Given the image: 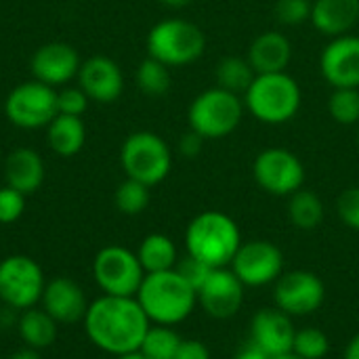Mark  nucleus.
I'll list each match as a JSON object with an SVG mask.
<instances>
[{"label":"nucleus","mask_w":359,"mask_h":359,"mask_svg":"<svg viewBox=\"0 0 359 359\" xmlns=\"http://www.w3.org/2000/svg\"><path fill=\"white\" fill-rule=\"evenodd\" d=\"M84 330L88 341L114 358L139 351L151 322L135 297L101 294L88 303L84 316Z\"/></svg>","instance_id":"nucleus-1"},{"label":"nucleus","mask_w":359,"mask_h":359,"mask_svg":"<svg viewBox=\"0 0 359 359\" xmlns=\"http://www.w3.org/2000/svg\"><path fill=\"white\" fill-rule=\"evenodd\" d=\"M135 299L149 322L160 326H177L185 322L198 305V292L179 276L177 269L145 273Z\"/></svg>","instance_id":"nucleus-2"},{"label":"nucleus","mask_w":359,"mask_h":359,"mask_svg":"<svg viewBox=\"0 0 359 359\" xmlns=\"http://www.w3.org/2000/svg\"><path fill=\"white\" fill-rule=\"evenodd\" d=\"M240 246L242 231L238 223L219 210H204L196 215L185 229L187 255L200 259L212 269L229 267Z\"/></svg>","instance_id":"nucleus-3"},{"label":"nucleus","mask_w":359,"mask_h":359,"mask_svg":"<svg viewBox=\"0 0 359 359\" xmlns=\"http://www.w3.org/2000/svg\"><path fill=\"white\" fill-rule=\"evenodd\" d=\"M301 86L286 74H257L250 88L244 93V107L263 124H286L301 107Z\"/></svg>","instance_id":"nucleus-4"},{"label":"nucleus","mask_w":359,"mask_h":359,"mask_svg":"<svg viewBox=\"0 0 359 359\" xmlns=\"http://www.w3.org/2000/svg\"><path fill=\"white\" fill-rule=\"evenodd\" d=\"M206 36L187 19H164L147 34V55L168 67H181L204 55Z\"/></svg>","instance_id":"nucleus-5"},{"label":"nucleus","mask_w":359,"mask_h":359,"mask_svg":"<svg viewBox=\"0 0 359 359\" xmlns=\"http://www.w3.org/2000/svg\"><path fill=\"white\" fill-rule=\"evenodd\" d=\"M244 118V101L225 88H208L200 93L187 111L189 128L206 141L229 137Z\"/></svg>","instance_id":"nucleus-6"},{"label":"nucleus","mask_w":359,"mask_h":359,"mask_svg":"<svg viewBox=\"0 0 359 359\" xmlns=\"http://www.w3.org/2000/svg\"><path fill=\"white\" fill-rule=\"evenodd\" d=\"M120 164L126 179H135L147 187H154L168 177L172 154L160 135L151 130H137L122 143Z\"/></svg>","instance_id":"nucleus-7"},{"label":"nucleus","mask_w":359,"mask_h":359,"mask_svg":"<svg viewBox=\"0 0 359 359\" xmlns=\"http://www.w3.org/2000/svg\"><path fill=\"white\" fill-rule=\"evenodd\" d=\"M93 278L103 294L109 297H137L145 271L137 252L124 246H105L95 255Z\"/></svg>","instance_id":"nucleus-8"},{"label":"nucleus","mask_w":359,"mask_h":359,"mask_svg":"<svg viewBox=\"0 0 359 359\" xmlns=\"http://www.w3.org/2000/svg\"><path fill=\"white\" fill-rule=\"evenodd\" d=\"M46 288L42 267L27 255H11L0 261V301L15 311L36 307Z\"/></svg>","instance_id":"nucleus-9"},{"label":"nucleus","mask_w":359,"mask_h":359,"mask_svg":"<svg viewBox=\"0 0 359 359\" xmlns=\"http://www.w3.org/2000/svg\"><path fill=\"white\" fill-rule=\"evenodd\" d=\"M4 114L11 124L19 128H42L53 122L57 111V90L38 80L15 86L6 101Z\"/></svg>","instance_id":"nucleus-10"},{"label":"nucleus","mask_w":359,"mask_h":359,"mask_svg":"<svg viewBox=\"0 0 359 359\" xmlns=\"http://www.w3.org/2000/svg\"><path fill=\"white\" fill-rule=\"evenodd\" d=\"M252 177L271 196H292L305 183V166L286 147H267L252 162Z\"/></svg>","instance_id":"nucleus-11"},{"label":"nucleus","mask_w":359,"mask_h":359,"mask_svg":"<svg viewBox=\"0 0 359 359\" xmlns=\"http://www.w3.org/2000/svg\"><path fill=\"white\" fill-rule=\"evenodd\" d=\"M326 301V286L322 278L307 269L282 273L273 284V303L290 318L316 313Z\"/></svg>","instance_id":"nucleus-12"},{"label":"nucleus","mask_w":359,"mask_h":359,"mask_svg":"<svg viewBox=\"0 0 359 359\" xmlns=\"http://www.w3.org/2000/svg\"><path fill=\"white\" fill-rule=\"evenodd\" d=\"M229 269L248 288H261L276 284L284 273V255L269 240L242 242Z\"/></svg>","instance_id":"nucleus-13"},{"label":"nucleus","mask_w":359,"mask_h":359,"mask_svg":"<svg viewBox=\"0 0 359 359\" xmlns=\"http://www.w3.org/2000/svg\"><path fill=\"white\" fill-rule=\"evenodd\" d=\"M320 72L332 88H359V36L332 38L320 55Z\"/></svg>","instance_id":"nucleus-14"},{"label":"nucleus","mask_w":359,"mask_h":359,"mask_svg":"<svg viewBox=\"0 0 359 359\" xmlns=\"http://www.w3.org/2000/svg\"><path fill=\"white\" fill-rule=\"evenodd\" d=\"M244 284L229 267L212 269L208 280L198 290V303L217 320L233 318L244 305Z\"/></svg>","instance_id":"nucleus-15"},{"label":"nucleus","mask_w":359,"mask_h":359,"mask_svg":"<svg viewBox=\"0 0 359 359\" xmlns=\"http://www.w3.org/2000/svg\"><path fill=\"white\" fill-rule=\"evenodd\" d=\"M294 334L297 328L288 313L278 307H265L252 316L248 341L263 349L269 358H276L292 351Z\"/></svg>","instance_id":"nucleus-16"},{"label":"nucleus","mask_w":359,"mask_h":359,"mask_svg":"<svg viewBox=\"0 0 359 359\" xmlns=\"http://www.w3.org/2000/svg\"><path fill=\"white\" fill-rule=\"evenodd\" d=\"M80 57L78 50L65 42H48L42 44L29 61L34 80L48 84L53 88L63 86L72 78L78 76L80 69Z\"/></svg>","instance_id":"nucleus-17"},{"label":"nucleus","mask_w":359,"mask_h":359,"mask_svg":"<svg viewBox=\"0 0 359 359\" xmlns=\"http://www.w3.org/2000/svg\"><path fill=\"white\" fill-rule=\"evenodd\" d=\"M78 86L90 101L114 103L124 90V76L120 65L103 55L86 59L78 69Z\"/></svg>","instance_id":"nucleus-18"},{"label":"nucleus","mask_w":359,"mask_h":359,"mask_svg":"<svg viewBox=\"0 0 359 359\" xmlns=\"http://www.w3.org/2000/svg\"><path fill=\"white\" fill-rule=\"evenodd\" d=\"M40 307L57 324H76L84 320L88 301L82 286L72 278H53L50 282H46Z\"/></svg>","instance_id":"nucleus-19"},{"label":"nucleus","mask_w":359,"mask_h":359,"mask_svg":"<svg viewBox=\"0 0 359 359\" xmlns=\"http://www.w3.org/2000/svg\"><path fill=\"white\" fill-rule=\"evenodd\" d=\"M246 59L257 74L286 72L292 61V42L288 40V36L276 29H267L252 40Z\"/></svg>","instance_id":"nucleus-20"},{"label":"nucleus","mask_w":359,"mask_h":359,"mask_svg":"<svg viewBox=\"0 0 359 359\" xmlns=\"http://www.w3.org/2000/svg\"><path fill=\"white\" fill-rule=\"evenodd\" d=\"M309 21L328 38L349 34L359 21V0H313Z\"/></svg>","instance_id":"nucleus-21"},{"label":"nucleus","mask_w":359,"mask_h":359,"mask_svg":"<svg viewBox=\"0 0 359 359\" xmlns=\"http://www.w3.org/2000/svg\"><path fill=\"white\" fill-rule=\"evenodd\" d=\"M4 179L6 185L21 191L34 194L44 181V162L38 151L29 147H19L8 154L4 162Z\"/></svg>","instance_id":"nucleus-22"},{"label":"nucleus","mask_w":359,"mask_h":359,"mask_svg":"<svg viewBox=\"0 0 359 359\" xmlns=\"http://www.w3.org/2000/svg\"><path fill=\"white\" fill-rule=\"evenodd\" d=\"M84 141H86V126L78 116L57 114L53 122L46 126V143L61 158L76 156L82 149Z\"/></svg>","instance_id":"nucleus-23"},{"label":"nucleus","mask_w":359,"mask_h":359,"mask_svg":"<svg viewBox=\"0 0 359 359\" xmlns=\"http://www.w3.org/2000/svg\"><path fill=\"white\" fill-rule=\"evenodd\" d=\"M17 332L25 347L29 349H46L57 339V322L42 309V307H29L21 311L17 320Z\"/></svg>","instance_id":"nucleus-24"},{"label":"nucleus","mask_w":359,"mask_h":359,"mask_svg":"<svg viewBox=\"0 0 359 359\" xmlns=\"http://www.w3.org/2000/svg\"><path fill=\"white\" fill-rule=\"evenodd\" d=\"M139 263L145 273H160L170 271L177 267L179 255L175 242L164 233H149L137 248Z\"/></svg>","instance_id":"nucleus-25"},{"label":"nucleus","mask_w":359,"mask_h":359,"mask_svg":"<svg viewBox=\"0 0 359 359\" xmlns=\"http://www.w3.org/2000/svg\"><path fill=\"white\" fill-rule=\"evenodd\" d=\"M288 198V219L294 227L303 231L320 227V223L324 221V202L316 191L301 187Z\"/></svg>","instance_id":"nucleus-26"},{"label":"nucleus","mask_w":359,"mask_h":359,"mask_svg":"<svg viewBox=\"0 0 359 359\" xmlns=\"http://www.w3.org/2000/svg\"><path fill=\"white\" fill-rule=\"evenodd\" d=\"M215 78H217L219 88H225L233 95H244L250 88L252 80L257 78V72L252 69L246 57L231 55V57H223L217 63Z\"/></svg>","instance_id":"nucleus-27"},{"label":"nucleus","mask_w":359,"mask_h":359,"mask_svg":"<svg viewBox=\"0 0 359 359\" xmlns=\"http://www.w3.org/2000/svg\"><path fill=\"white\" fill-rule=\"evenodd\" d=\"M183 339L172 330V326L151 324L139 351L147 359H172L179 351Z\"/></svg>","instance_id":"nucleus-28"},{"label":"nucleus","mask_w":359,"mask_h":359,"mask_svg":"<svg viewBox=\"0 0 359 359\" xmlns=\"http://www.w3.org/2000/svg\"><path fill=\"white\" fill-rule=\"evenodd\" d=\"M135 78L139 90H143L149 97H160L170 88V67L154 57H147L139 63Z\"/></svg>","instance_id":"nucleus-29"},{"label":"nucleus","mask_w":359,"mask_h":359,"mask_svg":"<svg viewBox=\"0 0 359 359\" xmlns=\"http://www.w3.org/2000/svg\"><path fill=\"white\" fill-rule=\"evenodd\" d=\"M328 111L337 124L353 126L359 122V88H334L328 99Z\"/></svg>","instance_id":"nucleus-30"},{"label":"nucleus","mask_w":359,"mask_h":359,"mask_svg":"<svg viewBox=\"0 0 359 359\" xmlns=\"http://www.w3.org/2000/svg\"><path fill=\"white\" fill-rule=\"evenodd\" d=\"M114 202L122 215H141L149 204V187L135 179H126L118 185Z\"/></svg>","instance_id":"nucleus-31"},{"label":"nucleus","mask_w":359,"mask_h":359,"mask_svg":"<svg viewBox=\"0 0 359 359\" xmlns=\"http://www.w3.org/2000/svg\"><path fill=\"white\" fill-rule=\"evenodd\" d=\"M292 351L303 359H324L330 351V339L320 328L297 330Z\"/></svg>","instance_id":"nucleus-32"},{"label":"nucleus","mask_w":359,"mask_h":359,"mask_svg":"<svg viewBox=\"0 0 359 359\" xmlns=\"http://www.w3.org/2000/svg\"><path fill=\"white\" fill-rule=\"evenodd\" d=\"M313 0H278L273 15L282 25H301L311 19Z\"/></svg>","instance_id":"nucleus-33"},{"label":"nucleus","mask_w":359,"mask_h":359,"mask_svg":"<svg viewBox=\"0 0 359 359\" xmlns=\"http://www.w3.org/2000/svg\"><path fill=\"white\" fill-rule=\"evenodd\" d=\"M23 210H25V194L8 185L0 187V225L19 221Z\"/></svg>","instance_id":"nucleus-34"},{"label":"nucleus","mask_w":359,"mask_h":359,"mask_svg":"<svg viewBox=\"0 0 359 359\" xmlns=\"http://www.w3.org/2000/svg\"><path fill=\"white\" fill-rule=\"evenodd\" d=\"M88 97L80 86H65L57 90V111L65 116H82L88 107Z\"/></svg>","instance_id":"nucleus-35"},{"label":"nucleus","mask_w":359,"mask_h":359,"mask_svg":"<svg viewBox=\"0 0 359 359\" xmlns=\"http://www.w3.org/2000/svg\"><path fill=\"white\" fill-rule=\"evenodd\" d=\"M175 269L179 271V276H181L196 292L202 288V284L208 280V276H210V271H212V267H208L206 263H202L200 259H196V257H191V255H185L183 259H179Z\"/></svg>","instance_id":"nucleus-36"},{"label":"nucleus","mask_w":359,"mask_h":359,"mask_svg":"<svg viewBox=\"0 0 359 359\" xmlns=\"http://www.w3.org/2000/svg\"><path fill=\"white\" fill-rule=\"evenodd\" d=\"M339 219L353 231H359V187H347L337 200Z\"/></svg>","instance_id":"nucleus-37"},{"label":"nucleus","mask_w":359,"mask_h":359,"mask_svg":"<svg viewBox=\"0 0 359 359\" xmlns=\"http://www.w3.org/2000/svg\"><path fill=\"white\" fill-rule=\"evenodd\" d=\"M172 359H210V351H208V347L202 341H196V339L185 341L183 339L179 351L175 353Z\"/></svg>","instance_id":"nucleus-38"},{"label":"nucleus","mask_w":359,"mask_h":359,"mask_svg":"<svg viewBox=\"0 0 359 359\" xmlns=\"http://www.w3.org/2000/svg\"><path fill=\"white\" fill-rule=\"evenodd\" d=\"M204 137L202 135H198L196 130H187L183 137H181V141H179V151L185 156V158H196L200 151H202V145H204Z\"/></svg>","instance_id":"nucleus-39"},{"label":"nucleus","mask_w":359,"mask_h":359,"mask_svg":"<svg viewBox=\"0 0 359 359\" xmlns=\"http://www.w3.org/2000/svg\"><path fill=\"white\" fill-rule=\"evenodd\" d=\"M233 359H271L263 349H259L255 343H250V341H246L240 349H238V353L233 355Z\"/></svg>","instance_id":"nucleus-40"},{"label":"nucleus","mask_w":359,"mask_h":359,"mask_svg":"<svg viewBox=\"0 0 359 359\" xmlns=\"http://www.w3.org/2000/svg\"><path fill=\"white\" fill-rule=\"evenodd\" d=\"M345 359H359V332L347 343V349H345Z\"/></svg>","instance_id":"nucleus-41"},{"label":"nucleus","mask_w":359,"mask_h":359,"mask_svg":"<svg viewBox=\"0 0 359 359\" xmlns=\"http://www.w3.org/2000/svg\"><path fill=\"white\" fill-rule=\"evenodd\" d=\"M8 359H40V355H38V351H36V349L25 347V349H21V351L13 353Z\"/></svg>","instance_id":"nucleus-42"},{"label":"nucleus","mask_w":359,"mask_h":359,"mask_svg":"<svg viewBox=\"0 0 359 359\" xmlns=\"http://www.w3.org/2000/svg\"><path fill=\"white\" fill-rule=\"evenodd\" d=\"M160 2L166 6H172V8H181V6H187L191 0H160Z\"/></svg>","instance_id":"nucleus-43"},{"label":"nucleus","mask_w":359,"mask_h":359,"mask_svg":"<svg viewBox=\"0 0 359 359\" xmlns=\"http://www.w3.org/2000/svg\"><path fill=\"white\" fill-rule=\"evenodd\" d=\"M116 359H147L141 351H130V353H124V355H118Z\"/></svg>","instance_id":"nucleus-44"},{"label":"nucleus","mask_w":359,"mask_h":359,"mask_svg":"<svg viewBox=\"0 0 359 359\" xmlns=\"http://www.w3.org/2000/svg\"><path fill=\"white\" fill-rule=\"evenodd\" d=\"M271 359H303L301 355H297L294 351H288V353H282V355H276V358Z\"/></svg>","instance_id":"nucleus-45"},{"label":"nucleus","mask_w":359,"mask_h":359,"mask_svg":"<svg viewBox=\"0 0 359 359\" xmlns=\"http://www.w3.org/2000/svg\"><path fill=\"white\" fill-rule=\"evenodd\" d=\"M358 147H359V133H358Z\"/></svg>","instance_id":"nucleus-46"},{"label":"nucleus","mask_w":359,"mask_h":359,"mask_svg":"<svg viewBox=\"0 0 359 359\" xmlns=\"http://www.w3.org/2000/svg\"><path fill=\"white\" fill-rule=\"evenodd\" d=\"M0 303H2V301H0Z\"/></svg>","instance_id":"nucleus-47"}]
</instances>
